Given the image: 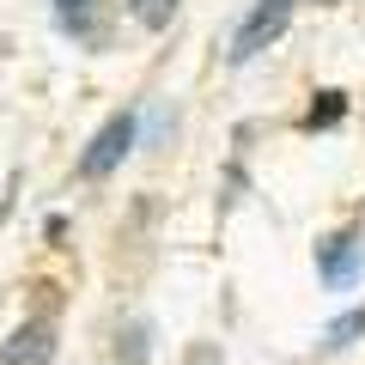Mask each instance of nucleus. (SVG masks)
<instances>
[{
	"instance_id": "nucleus-6",
	"label": "nucleus",
	"mask_w": 365,
	"mask_h": 365,
	"mask_svg": "<svg viewBox=\"0 0 365 365\" xmlns=\"http://www.w3.org/2000/svg\"><path fill=\"white\" fill-rule=\"evenodd\" d=\"M359 335H365V311H347V317H335V323L323 329V353H347Z\"/></svg>"
},
{
	"instance_id": "nucleus-2",
	"label": "nucleus",
	"mask_w": 365,
	"mask_h": 365,
	"mask_svg": "<svg viewBox=\"0 0 365 365\" xmlns=\"http://www.w3.org/2000/svg\"><path fill=\"white\" fill-rule=\"evenodd\" d=\"M317 268H323L329 292H347L365 274V225H347V232H335L329 244H317Z\"/></svg>"
},
{
	"instance_id": "nucleus-1",
	"label": "nucleus",
	"mask_w": 365,
	"mask_h": 365,
	"mask_svg": "<svg viewBox=\"0 0 365 365\" xmlns=\"http://www.w3.org/2000/svg\"><path fill=\"white\" fill-rule=\"evenodd\" d=\"M292 6H299V0H256V13H250L244 25L232 31V49H225V55H232V67H250L262 49H268V43H280V37H287Z\"/></svg>"
},
{
	"instance_id": "nucleus-4",
	"label": "nucleus",
	"mask_w": 365,
	"mask_h": 365,
	"mask_svg": "<svg viewBox=\"0 0 365 365\" xmlns=\"http://www.w3.org/2000/svg\"><path fill=\"white\" fill-rule=\"evenodd\" d=\"M55 359V323L37 317V323H19L0 347V365H49Z\"/></svg>"
},
{
	"instance_id": "nucleus-3",
	"label": "nucleus",
	"mask_w": 365,
	"mask_h": 365,
	"mask_svg": "<svg viewBox=\"0 0 365 365\" xmlns=\"http://www.w3.org/2000/svg\"><path fill=\"white\" fill-rule=\"evenodd\" d=\"M134 134H140V128H134V116H110L104 128H98V140L86 146V158H79V177H86V182H104L110 170L134 153Z\"/></svg>"
},
{
	"instance_id": "nucleus-11",
	"label": "nucleus",
	"mask_w": 365,
	"mask_h": 365,
	"mask_svg": "<svg viewBox=\"0 0 365 365\" xmlns=\"http://www.w3.org/2000/svg\"><path fill=\"white\" fill-rule=\"evenodd\" d=\"M317 6H335V0H317Z\"/></svg>"
},
{
	"instance_id": "nucleus-9",
	"label": "nucleus",
	"mask_w": 365,
	"mask_h": 365,
	"mask_svg": "<svg viewBox=\"0 0 365 365\" xmlns=\"http://www.w3.org/2000/svg\"><path fill=\"white\" fill-rule=\"evenodd\" d=\"M182 365H225V353L220 347H207V341H201V347H189V359Z\"/></svg>"
},
{
	"instance_id": "nucleus-5",
	"label": "nucleus",
	"mask_w": 365,
	"mask_h": 365,
	"mask_svg": "<svg viewBox=\"0 0 365 365\" xmlns=\"http://www.w3.org/2000/svg\"><path fill=\"white\" fill-rule=\"evenodd\" d=\"M341 116H347V91H317V104L311 110H304V128H335V122Z\"/></svg>"
},
{
	"instance_id": "nucleus-7",
	"label": "nucleus",
	"mask_w": 365,
	"mask_h": 365,
	"mask_svg": "<svg viewBox=\"0 0 365 365\" xmlns=\"http://www.w3.org/2000/svg\"><path fill=\"white\" fill-rule=\"evenodd\" d=\"M128 13H134V25H146V31H165L170 19H177V0H128Z\"/></svg>"
},
{
	"instance_id": "nucleus-10",
	"label": "nucleus",
	"mask_w": 365,
	"mask_h": 365,
	"mask_svg": "<svg viewBox=\"0 0 365 365\" xmlns=\"http://www.w3.org/2000/svg\"><path fill=\"white\" fill-rule=\"evenodd\" d=\"M55 6H61V13H79V6H86V0H55Z\"/></svg>"
},
{
	"instance_id": "nucleus-8",
	"label": "nucleus",
	"mask_w": 365,
	"mask_h": 365,
	"mask_svg": "<svg viewBox=\"0 0 365 365\" xmlns=\"http://www.w3.org/2000/svg\"><path fill=\"white\" fill-rule=\"evenodd\" d=\"M146 335H153L146 323H134V329H128V365H146Z\"/></svg>"
}]
</instances>
